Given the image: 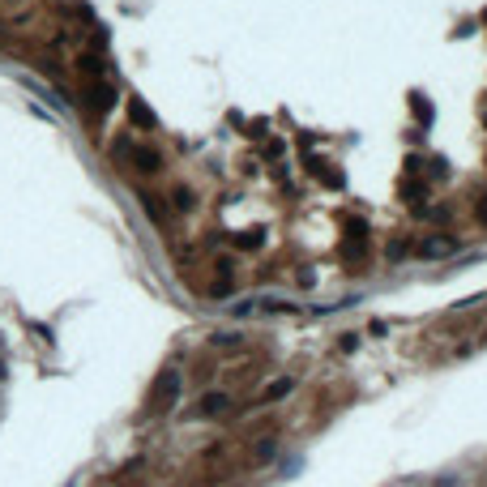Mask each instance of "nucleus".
I'll list each match as a JSON object with an SVG mask.
<instances>
[{
	"label": "nucleus",
	"mask_w": 487,
	"mask_h": 487,
	"mask_svg": "<svg viewBox=\"0 0 487 487\" xmlns=\"http://www.w3.org/2000/svg\"><path fill=\"white\" fill-rule=\"evenodd\" d=\"M180 389H184V376H180L176 368H167V372L158 376V385H154V410H158V415L176 410V402H180Z\"/></svg>",
	"instance_id": "nucleus-1"
},
{
	"label": "nucleus",
	"mask_w": 487,
	"mask_h": 487,
	"mask_svg": "<svg viewBox=\"0 0 487 487\" xmlns=\"http://www.w3.org/2000/svg\"><path fill=\"white\" fill-rule=\"evenodd\" d=\"M116 86L112 82H94L90 90H86V120H103L107 112H112V107H116Z\"/></svg>",
	"instance_id": "nucleus-2"
},
{
	"label": "nucleus",
	"mask_w": 487,
	"mask_h": 487,
	"mask_svg": "<svg viewBox=\"0 0 487 487\" xmlns=\"http://www.w3.org/2000/svg\"><path fill=\"white\" fill-rule=\"evenodd\" d=\"M124 112H129V124H133V129H145V133L158 129V116L150 112L141 98H124Z\"/></svg>",
	"instance_id": "nucleus-3"
},
{
	"label": "nucleus",
	"mask_w": 487,
	"mask_h": 487,
	"mask_svg": "<svg viewBox=\"0 0 487 487\" xmlns=\"http://www.w3.org/2000/svg\"><path fill=\"white\" fill-rule=\"evenodd\" d=\"M129 158H133V167H137V171H145V176L162 171V154H158V150H150V145H133V150H129Z\"/></svg>",
	"instance_id": "nucleus-4"
},
{
	"label": "nucleus",
	"mask_w": 487,
	"mask_h": 487,
	"mask_svg": "<svg viewBox=\"0 0 487 487\" xmlns=\"http://www.w3.org/2000/svg\"><path fill=\"white\" fill-rule=\"evenodd\" d=\"M137 201H141V209L150 214V223H154V227H167V223H171V209L162 205V197H154V193H141Z\"/></svg>",
	"instance_id": "nucleus-5"
},
{
	"label": "nucleus",
	"mask_w": 487,
	"mask_h": 487,
	"mask_svg": "<svg viewBox=\"0 0 487 487\" xmlns=\"http://www.w3.org/2000/svg\"><path fill=\"white\" fill-rule=\"evenodd\" d=\"M77 73L86 82H103V56H90V51H82L77 56Z\"/></svg>",
	"instance_id": "nucleus-6"
},
{
	"label": "nucleus",
	"mask_w": 487,
	"mask_h": 487,
	"mask_svg": "<svg viewBox=\"0 0 487 487\" xmlns=\"http://www.w3.org/2000/svg\"><path fill=\"white\" fill-rule=\"evenodd\" d=\"M227 406H231V398H227V394H205V398H201V415H205V419L223 415Z\"/></svg>",
	"instance_id": "nucleus-7"
},
{
	"label": "nucleus",
	"mask_w": 487,
	"mask_h": 487,
	"mask_svg": "<svg viewBox=\"0 0 487 487\" xmlns=\"http://www.w3.org/2000/svg\"><path fill=\"white\" fill-rule=\"evenodd\" d=\"M261 244H265V231H261V227H252V231H240V235H235V248H244V252H248V248H261Z\"/></svg>",
	"instance_id": "nucleus-8"
},
{
	"label": "nucleus",
	"mask_w": 487,
	"mask_h": 487,
	"mask_svg": "<svg viewBox=\"0 0 487 487\" xmlns=\"http://www.w3.org/2000/svg\"><path fill=\"white\" fill-rule=\"evenodd\" d=\"M410 112H415V120H419V124H431V107H427V98H423V94H410Z\"/></svg>",
	"instance_id": "nucleus-9"
},
{
	"label": "nucleus",
	"mask_w": 487,
	"mask_h": 487,
	"mask_svg": "<svg viewBox=\"0 0 487 487\" xmlns=\"http://www.w3.org/2000/svg\"><path fill=\"white\" fill-rule=\"evenodd\" d=\"M419 252H423V257H445V252H453V244H449V240H423Z\"/></svg>",
	"instance_id": "nucleus-10"
},
{
	"label": "nucleus",
	"mask_w": 487,
	"mask_h": 487,
	"mask_svg": "<svg viewBox=\"0 0 487 487\" xmlns=\"http://www.w3.org/2000/svg\"><path fill=\"white\" fill-rule=\"evenodd\" d=\"M240 342H244L240 330H219V334H214V346H240Z\"/></svg>",
	"instance_id": "nucleus-11"
},
{
	"label": "nucleus",
	"mask_w": 487,
	"mask_h": 487,
	"mask_svg": "<svg viewBox=\"0 0 487 487\" xmlns=\"http://www.w3.org/2000/svg\"><path fill=\"white\" fill-rule=\"evenodd\" d=\"M193 201H197V197H193L188 188H176V193H171V205H176L180 214H184V209H193Z\"/></svg>",
	"instance_id": "nucleus-12"
},
{
	"label": "nucleus",
	"mask_w": 487,
	"mask_h": 487,
	"mask_svg": "<svg viewBox=\"0 0 487 487\" xmlns=\"http://www.w3.org/2000/svg\"><path fill=\"white\" fill-rule=\"evenodd\" d=\"M291 385H295V381H274V385L265 389V402H278L283 394H291Z\"/></svg>",
	"instance_id": "nucleus-13"
},
{
	"label": "nucleus",
	"mask_w": 487,
	"mask_h": 487,
	"mask_svg": "<svg viewBox=\"0 0 487 487\" xmlns=\"http://www.w3.org/2000/svg\"><path fill=\"white\" fill-rule=\"evenodd\" d=\"M423 193H427V188H423L419 180H406V184H402V197H406V201H419Z\"/></svg>",
	"instance_id": "nucleus-14"
},
{
	"label": "nucleus",
	"mask_w": 487,
	"mask_h": 487,
	"mask_svg": "<svg viewBox=\"0 0 487 487\" xmlns=\"http://www.w3.org/2000/svg\"><path fill=\"white\" fill-rule=\"evenodd\" d=\"M209 295H214V299H223V295H231V274H223L219 283H214V287H209Z\"/></svg>",
	"instance_id": "nucleus-15"
},
{
	"label": "nucleus",
	"mask_w": 487,
	"mask_h": 487,
	"mask_svg": "<svg viewBox=\"0 0 487 487\" xmlns=\"http://www.w3.org/2000/svg\"><path fill=\"white\" fill-rule=\"evenodd\" d=\"M274 453H278V445H274V441H261V445H257V457H261V462H269Z\"/></svg>",
	"instance_id": "nucleus-16"
},
{
	"label": "nucleus",
	"mask_w": 487,
	"mask_h": 487,
	"mask_svg": "<svg viewBox=\"0 0 487 487\" xmlns=\"http://www.w3.org/2000/svg\"><path fill=\"white\" fill-rule=\"evenodd\" d=\"M474 219H479V223H483V227H487V193H483V197H479V201H474Z\"/></svg>",
	"instance_id": "nucleus-17"
},
{
	"label": "nucleus",
	"mask_w": 487,
	"mask_h": 487,
	"mask_svg": "<svg viewBox=\"0 0 487 487\" xmlns=\"http://www.w3.org/2000/svg\"><path fill=\"white\" fill-rule=\"evenodd\" d=\"M359 346V334H342V351H355Z\"/></svg>",
	"instance_id": "nucleus-18"
},
{
	"label": "nucleus",
	"mask_w": 487,
	"mask_h": 487,
	"mask_svg": "<svg viewBox=\"0 0 487 487\" xmlns=\"http://www.w3.org/2000/svg\"><path fill=\"white\" fill-rule=\"evenodd\" d=\"M483 124H487V112H483Z\"/></svg>",
	"instance_id": "nucleus-19"
}]
</instances>
